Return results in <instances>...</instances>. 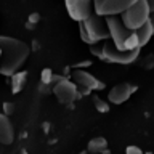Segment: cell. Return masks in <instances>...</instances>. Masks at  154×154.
<instances>
[{"label":"cell","mask_w":154,"mask_h":154,"mask_svg":"<svg viewBox=\"0 0 154 154\" xmlns=\"http://www.w3.org/2000/svg\"><path fill=\"white\" fill-rule=\"evenodd\" d=\"M125 154H143V151L138 146H127L125 149Z\"/></svg>","instance_id":"e0dca14e"},{"label":"cell","mask_w":154,"mask_h":154,"mask_svg":"<svg viewBox=\"0 0 154 154\" xmlns=\"http://www.w3.org/2000/svg\"><path fill=\"white\" fill-rule=\"evenodd\" d=\"M146 3H148V8H149V19L148 21L151 23V26L154 29V0H146Z\"/></svg>","instance_id":"9a60e30c"},{"label":"cell","mask_w":154,"mask_h":154,"mask_svg":"<svg viewBox=\"0 0 154 154\" xmlns=\"http://www.w3.org/2000/svg\"><path fill=\"white\" fill-rule=\"evenodd\" d=\"M106 23L109 27L111 42L120 51H133L140 50L151 40L154 35V29L151 23H144L140 29H127L120 21V16H106Z\"/></svg>","instance_id":"6da1fadb"},{"label":"cell","mask_w":154,"mask_h":154,"mask_svg":"<svg viewBox=\"0 0 154 154\" xmlns=\"http://www.w3.org/2000/svg\"><path fill=\"white\" fill-rule=\"evenodd\" d=\"M137 90V87L132 85V84H128V82H122V84H117V85H114L112 88L109 90V93H108V100L111 101V103H114V104H122L125 103L130 96H132V93Z\"/></svg>","instance_id":"30bf717a"},{"label":"cell","mask_w":154,"mask_h":154,"mask_svg":"<svg viewBox=\"0 0 154 154\" xmlns=\"http://www.w3.org/2000/svg\"><path fill=\"white\" fill-rule=\"evenodd\" d=\"M79 31H80L82 40L85 43H88V45H96V43H101L111 38L106 18L96 14L95 11L85 21L79 23Z\"/></svg>","instance_id":"3957f363"},{"label":"cell","mask_w":154,"mask_h":154,"mask_svg":"<svg viewBox=\"0 0 154 154\" xmlns=\"http://www.w3.org/2000/svg\"><path fill=\"white\" fill-rule=\"evenodd\" d=\"M27 80V72H16L11 75V93H19Z\"/></svg>","instance_id":"4fadbf2b"},{"label":"cell","mask_w":154,"mask_h":154,"mask_svg":"<svg viewBox=\"0 0 154 154\" xmlns=\"http://www.w3.org/2000/svg\"><path fill=\"white\" fill-rule=\"evenodd\" d=\"M13 111H14V106H13V103H5V104H3V114H5V116L13 114Z\"/></svg>","instance_id":"2e32d148"},{"label":"cell","mask_w":154,"mask_h":154,"mask_svg":"<svg viewBox=\"0 0 154 154\" xmlns=\"http://www.w3.org/2000/svg\"><path fill=\"white\" fill-rule=\"evenodd\" d=\"M69 80H72L75 84L80 96L90 95L91 90H103L104 88V82H101L100 79H96L93 74H90V72H87L84 69L72 71Z\"/></svg>","instance_id":"8992f818"},{"label":"cell","mask_w":154,"mask_h":154,"mask_svg":"<svg viewBox=\"0 0 154 154\" xmlns=\"http://www.w3.org/2000/svg\"><path fill=\"white\" fill-rule=\"evenodd\" d=\"M91 51L100 60L111 63V64H132L140 56V50H133V51L117 50L114 47V43L111 42V38L109 40H104L103 45H91Z\"/></svg>","instance_id":"277c9868"},{"label":"cell","mask_w":154,"mask_h":154,"mask_svg":"<svg viewBox=\"0 0 154 154\" xmlns=\"http://www.w3.org/2000/svg\"><path fill=\"white\" fill-rule=\"evenodd\" d=\"M137 0H93V11L100 16H119Z\"/></svg>","instance_id":"52a82bcc"},{"label":"cell","mask_w":154,"mask_h":154,"mask_svg":"<svg viewBox=\"0 0 154 154\" xmlns=\"http://www.w3.org/2000/svg\"><path fill=\"white\" fill-rule=\"evenodd\" d=\"M14 140V128L8 116L3 112L0 114V143L2 144H11Z\"/></svg>","instance_id":"8fae6325"},{"label":"cell","mask_w":154,"mask_h":154,"mask_svg":"<svg viewBox=\"0 0 154 154\" xmlns=\"http://www.w3.org/2000/svg\"><path fill=\"white\" fill-rule=\"evenodd\" d=\"M13 154H27V151H26V149H19V151L13 152Z\"/></svg>","instance_id":"ac0fdd59"},{"label":"cell","mask_w":154,"mask_h":154,"mask_svg":"<svg viewBox=\"0 0 154 154\" xmlns=\"http://www.w3.org/2000/svg\"><path fill=\"white\" fill-rule=\"evenodd\" d=\"M90 154H109L108 151V141H106L104 137H95L88 141V146H87Z\"/></svg>","instance_id":"7c38bea8"},{"label":"cell","mask_w":154,"mask_h":154,"mask_svg":"<svg viewBox=\"0 0 154 154\" xmlns=\"http://www.w3.org/2000/svg\"><path fill=\"white\" fill-rule=\"evenodd\" d=\"M51 90H53V93H55V96L58 98V101L63 104H71V103H74L75 100L80 98V93H79V90H77L75 84L69 79H60L51 87Z\"/></svg>","instance_id":"ba28073f"},{"label":"cell","mask_w":154,"mask_h":154,"mask_svg":"<svg viewBox=\"0 0 154 154\" xmlns=\"http://www.w3.org/2000/svg\"><path fill=\"white\" fill-rule=\"evenodd\" d=\"M29 45L14 37L0 35V74L11 77L21 69L29 56Z\"/></svg>","instance_id":"7a4b0ae2"},{"label":"cell","mask_w":154,"mask_h":154,"mask_svg":"<svg viewBox=\"0 0 154 154\" xmlns=\"http://www.w3.org/2000/svg\"><path fill=\"white\" fill-rule=\"evenodd\" d=\"M120 16V21L127 29H140L149 19V8L146 0H137L128 10H125Z\"/></svg>","instance_id":"5b68a950"},{"label":"cell","mask_w":154,"mask_h":154,"mask_svg":"<svg viewBox=\"0 0 154 154\" xmlns=\"http://www.w3.org/2000/svg\"><path fill=\"white\" fill-rule=\"evenodd\" d=\"M69 16L77 23L85 21L93 13V0H64Z\"/></svg>","instance_id":"9c48e42d"},{"label":"cell","mask_w":154,"mask_h":154,"mask_svg":"<svg viewBox=\"0 0 154 154\" xmlns=\"http://www.w3.org/2000/svg\"><path fill=\"white\" fill-rule=\"evenodd\" d=\"M93 104H95V108H96V111L98 112H108L109 111V104L106 103L104 100H101L100 96H93Z\"/></svg>","instance_id":"5bb4252c"}]
</instances>
